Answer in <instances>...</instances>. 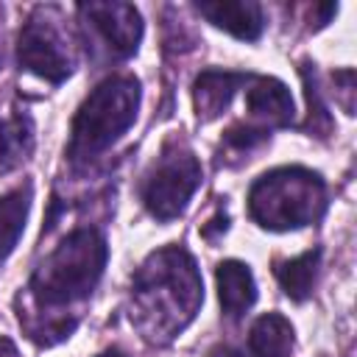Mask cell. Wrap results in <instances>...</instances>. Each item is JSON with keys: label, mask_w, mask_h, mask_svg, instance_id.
<instances>
[{"label": "cell", "mask_w": 357, "mask_h": 357, "mask_svg": "<svg viewBox=\"0 0 357 357\" xmlns=\"http://www.w3.org/2000/svg\"><path fill=\"white\" fill-rule=\"evenodd\" d=\"M218 293L220 307L229 318H240L254 301H257V284L248 271V265L237 259H226L218 265Z\"/></svg>", "instance_id": "obj_11"}, {"label": "cell", "mask_w": 357, "mask_h": 357, "mask_svg": "<svg viewBox=\"0 0 357 357\" xmlns=\"http://www.w3.org/2000/svg\"><path fill=\"white\" fill-rule=\"evenodd\" d=\"M226 223H229V218H226L223 212H218L206 226H201V234H204L206 240H215V231H226Z\"/></svg>", "instance_id": "obj_18"}, {"label": "cell", "mask_w": 357, "mask_h": 357, "mask_svg": "<svg viewBox=\"0 0 357 357\" xmlns=\"http://www.w3.org/2000/svg\"><path fill=\"white\" fill-rule=\"evenodd\" d=\"M98 357H126V351H120V349H109V351H103V354H98Z\"/></svg>", "instance_id": "obj_20"}, {"label": "cell", "mask_w": 357, "mask_h": 357, "mask_svg": "<svg viewBox=\"0 0 357 357\" xmlns=\"http://www.w3.org/2000/svg\"><path fill=\"white\" fill-rule=\"evenodd\" d=\"M28 209H31V187H20L0 198V262L14 251L25 229Z\"/></svg>", "instance_id": "obj_14"}, {"label": "cell", "mask_w": 357, "mask_h": 357, "mask_svg": "<svg viewBox=\"0 0 357 357\" xmlns=\"http://www.w3.org/2000/svg\"><path fill=\"white\" fill-rule=\"evenodd\" d=\"M268 139V128H257V126H231L226 134H223V145L229 151H237V153H248L254 151L257 145H262Z\"/></svg>", "instance_id": "obj_16"}, {"label": "cell", "mask_w": 357, "mask_h": 357, "mask_svg": "<svg viewBox=\"0 0 357 357\" xmlns=\"http://www.w3.org/2000/svg\"><path fill=\"white\" fill-rule=\"evenodd\" d=\"M131 301V318L148 340L165 343L176 337L204 301V284L192 257L178 245L153 251L134 273Z\"/></svg>", "instance_id": "obj_1"}, {"label": "cell", "mask_w": 357, "mask_h": 357, "mask_svg": "<svg viewBox=\"0 0 357 357\" xmlns=\"http://www.w3.org/2000/svg\"><path fill=\"white\" fill-rule=\"evenodd\" d=\"M31 123L25 117L0 123V173H8L25 159V153L31 151Z\"/></svg>", "instance_id": "obj_15"}, {"label": "cell", "mask_w": 357, "mask_h": 357, "mask_svg": "<svg viewBox=\"0 0 357 357\" xmlns=\"http://www.w3.org/2000/svg\"><path fill=\"white\" fill-rule=\"evenodd\" d=\"M17 59L28 73H33L50 84H59L73 73V56L67 50L61 31L50 20L47 8H36L28 17V22L22 25Z\"/></svg>", "instance_id": "obj_6"}, {"label": "cell", "mask_w": 357, "mask_h": 357, "mask_svg": "<svg viewBox=\"0 0 357 357\" xmlns=\"http://www.w3.org/2000/svg\"><path fill=\"white\" fill-rule=\"evenodd\" d=\"M245 100H248V112L254 120H262L268 126H287L293 120V98L287 86L276 78L251 75Z\"/></svg>", "instance_id": "obj_9"}, {"label": "cell", "mask_w": 357, "mask_h": 357, "mask_svg": "<svg viewBox=\"0 0 357 357\" xmlns=\"http://www.w3.org/2000/svg\"><path fill=\"white\" fill-rule=\"evenodd\" d=\"M326 209V184L307 167H279L259 176L248 192V212L262 229L287 231L315 223Z\"/></svg>", "instance_id": "obj_3"}, {"label": "cell", "mask_w": 357, "mask_h": 357, "mask_svg": "<svg viewBox=\"0 0 357 357\" xmlns=\"http://www.w3.org/2000/svg\"><path fill=\"white\" fill-rule=\"evenodd\" d=\"M78 11L112 56L126 59L137 50L142 39V20L131 3H84Z\"/></svg>", "instance_id": "obj_7"}, {"label": "cell", "mask_w": 357, "mask_h": 357, "mask_svg": "<svg viewBox=\"0 0 357 357\" xmlns=\"http://www.w3.org/2000/svg\"><path fill=\"white\" fill-rule=\"evenodd\" d=\"M318 262H321L318 248L304 251L293 259L276 262V279L293 301H304L312 293V284H315V276H318Z\"/></svg>", "instance_id": "obj_13"}, {"label": "cell", "mask_w": 357, "mask_h": 357, "mask_svg": "<svg viewBox=\"0 0 357 357\" xmlns=\"http://www.w3.org/2000/svg\"><path fill=\"white\" fill-rule=\"evenodd\" d=\"M195 11L206 17L215 28L237 39H245V42L259 39L265 28V14L259 3H243V0L240 3H198Z\"/></svg>", "instance_id": "obj_8"}, {"label": "cell", "mask_w": 357, "mask_h": 357, "mask_svg": "<svg viewBox=\"0 0 357 357\" xmlns=\"http://www.w3.org/2000/svg\"><path fill=\"white\" fill-rule=\"evenodd\" d=\"M0 357H20L17 346H14L8 337H0Z\"/></svg>", "instance_id": "obj_19"}, {"label": "cell", "mask_w": 357, "mask_h": 357, "mask_svg": "<svg viewBox=\"0 0 357 357\" xmlns=\"http://www.w3.org/2000/svg\"><path fill=\"white\" fill-rule=\"evenodd\" d=\"M304 86H307V100H310V120H307V128L315 131L318 137H326V131L332 128V117H329V112H326V106H324V100H321L318 86L307 78V70H304Z\"/></svg>", "instance_id": "obj_17"}, {"label": "cell", "mask_w": 357, "mask_h": 357, "mask_svg": "<svg viewBox=\"0 0 357 357\" xmlns=\"http://www.w3.org/2000/svg\"><path fill=\"white\" fill-rule=\"evenodd\" d=\"M251 75H243V73H229V70H206L195 78V112L201 120H212L218 117L231 95L237 92L240 84H245Z\"/></svg>", "instance_id": "obj_10"}, {"label": "cell", "mask_w": 357, "mask_h": 357, "mask_svg": "<svg viewBox=\"0 0 357 357\" xmlns=\"http://www.w3.org/2000/svg\"><path fill=\"white\" fill-rule=\"evenodd\" d=\"M106 257V240L98 229H75L33 271L28 284L33 304L53 310L86 298L103 273Z\"/></svg>", "instance_id": "obj_2"}, {"label": "cell", "mask_w": 357, "mask_h": 357, "mask_svg": "<svg viewBox=\"0 0 357 357\" xmlns=\"http://www.w3.org/2000/svg\"><path fill=\"white\" fill-rule=\"evenodd\" d=\"M0 61H3V50H0Z\"/></svg>", "instance_id": "obj_21"}, {"label": "cell", "mask_w": 357, "mask_h": 357, "mask_svg": "<svg viewBox=\"0 0 357 357\" xmlns=\"http://www.w3.org/2000/svg\"><path fill=\"white\" fill-rule=\"evenodd\" d=\"M139 106V84L134 75H109L100 81L89 98L81 103L73 131H70V145L67 153L75 162L95 159L100 151H106L114 139H120L128 126L137 117Z\"/></svg>", "instance_id": "obj_4"}, {"label": "cell", "mask_w": 357, "mask_h": 357, "mask_svg": "<svg viewBox=\"0 0 357 357\" xmlns=\"http://www.w3.org/2000/svg\"><path fill=\"white\" fill-rule=\"evenodd\" d=\"M201 184V165L184 145L167 142L142 181V204L156 220H173Z\"/></svg>", "instance_id": "obj_5"}, {"label": "cell", "mask_w": 357, "mask_h": 357, "mask_svg": "<svg viewBox=\"0 0 357 357\" xmlns=\"http://www.w3.org/2000/svg\"><path fill=\"white\" fill-rule=\"evenodd\" d=\"M248 346H251L254 357H290V351H293L290 321L279 312L259 315L248 332Z\"/></svg>", "instance_id": "obj_12"}]
</instances>
